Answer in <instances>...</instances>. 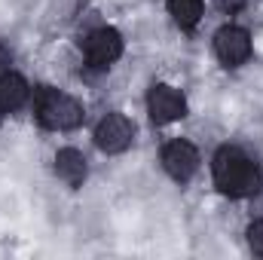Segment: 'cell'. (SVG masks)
Instances as JSON below:
<instances>
[{
  "label": "cell",
  "instance_id": "obj_12",
  "mask_svg": "<svg viewBox=\"0 0 263 260\" xmlns=\"http://www.w3.org/2000/svg\"><path fill=\"white\" fill-rule=\"evenodd\" d=\"M214 3H217V6H220L223 12H239V9H242V6H245L248 0H214Z\"/></svg>",
  "mask_w": 263,
  "mask_h": 260
},
{
  "label": "cell",
  "instance_id": "obj_1",
  "mask_svg": "<svg viewBox=\"0 0 263 260\" xmlns=\"http://www.w3.org/2000/svg\"><path fill=\"white\" fill-rule=\"evenodd\" d=\"M257 165L251 162V156H245L239 147H220L214 153V184L223 196H248L257 190Z\"/></svg>",
  "mask_w": 263,
  "mask_h": 260
},
{
  "label": "cell",
  "instance_id": "obj_6",
  "mask_svg": "<svg viewBox=\"0 0 263 260\" xmlns=\"http://www.w3.org/2000/svg\"><path fill=\"white\" fill-rule=\"evenodd\" d=\"M162 169L178 184H187L199 169V150L190 141H172V144H165V150H162Z\"/></svg>",
  "mask_w": 263,
  "mask_h": 260
},
{
  "label": "cell",
  "instance_id": "obj_7",
  "mask_svg": "<svg viewBox=\"0 0 263 260\" xmlns=\"http://www.w3.org/2000/svg\"><path fill=\"white\" fill-rule=\"evenodd\" d=\"M132 138H135V126L123 114H107L95 129V144L104 153H123L132 144Z\"/></svg>",
  "mask_w": 263,
  "mask_h": 260
},
{
  "label": "cell",
  "instance_id": "obj_9",
  "mask_svg": "<svg viewBox=\"0 0 263 260\" xmlns=\"http://www.w3.org/2000/svg\"><path fill=\"white\" fill-rule=\"evenodd\" d=\"M28 101V83L22 80V77H15V73H6L3 80H0V110H15V107H22Z\"/></svg>",
  "mask_w": 263,
  "mask_h": 260
},
{
  "label": "cell",
  "instance_id": "obj_5",
  "mask_svg": "<svg viewBox=\"0 0 263 260\" xmlns=\"http://www.w3.org/2000/svg\"><path fill=\"white\" fill-rule=\"evenodd\" d=\"M214 52H217V59L227 67H239L242 62H248V55H251V37H248V31H242L236 25L220 28L214 34Z\"/></svg>",
  "mask_w": 263,
  "mask_h": 260
},
{
  "label": "cell",
  "instance_id": "obj_4",
  "mask_svg": "<svg viewBox=\"0 0 263 260\" xmlns=\"http://www.w3.org/2000/svg\"><path fill=\"white\" fill-rule=\"evenodd\" d=\"M147 110H150V120L156 126H165V123H175V120H181L187 114V101H184V95L178 89L159 83L147 95Z\"/></svg>",
  "mask_w": 263,
  "mask_h": 260
},
{
  "label": "cell",
  "instance_id": "obj_11",
  "mask_svg": "<svg viewBox=\"0 0 263 260\" xmlns=\"http://www.w3.org/2000/svg\"><path fill=\"white\" fill-rule=\"evenodd\" d=\"M248 245H251L254 254L263 257V220H254V224L248 227Z\"/></svg>",
  "mask_w": 263,
  "mask_h": 260
},
{
  "label": "cell",
  "instance_id": "obj_13",
  "mask_svg": "<svg viewBox=\"0 0 263 260\" xmlns=\"http://www.w3.org/2000/svg\"><path fill=\"white\" fill-rule=\"evenodd\" d=\"M9 62H12V59H9V52H6V46H0V80H3L6 73H9Z\"/></svg>",
  "mask_w": 263,
  "mask_h": 260
},
{
  "label": "cell",
  "instance_id": "obj_8",
  "mask_svg": "<svg viewBox=\"0 0 263 260\" xmlns=\"http://www.w3.org/2000/svg\"><path fill=\"white\" fill-rule=\"evenodd\" d=\"M55 172H59V178L67 187H80L86 181V159H83V153L73 150V147L59 150L55 153Z\"/></svg>",
  "mask_w": 263,
  "mask_h": 260
},
{
  "label": "cell",
  "instance_id": "obj_2",
  "mask_svg": "<svg viewBox=\"0 0 263 260\" xmlns=\"http://www.w3.org/2000/svg\"><path fill=\"white\" fill-rule=\"evenodd\" d=\"M34 114H37L40 126L59 132L77 129L83 123V107L70 95L59 92V89H49V86H40L34 92Z\"/></svg>",
  "mask_w": 263,
  "mask_h": 260
},
{
  "label": "cell",
  "instance_id": "obj_3",
  "mask_svg": "<svg viewBox=\"0 0 263 260\" xmlns=\"http://www.w3.org/2000/svg\"><path fill=\"white\" fill-rule=\"evenodd\" d=\"M83 55H86L89 67H95V70L110 67L123 55V37L114 28H98L83 40Z\"/></svg>",
  "mask_w": 263,
  "mask_h": 260
},
{
  "label": "cell",
  "instance_id": "obj_10",
  "mask_svg": "<svg viewBox=\"0 0 263 260\" xmlns=\"http://www.w3.org/2000/svg\"><path fill=\"white\" fill-rule=\"evenodd\" d=\"M168 12L181 28H196V22L202 18V0H168Z\"/></svg>",
  "mask_w": 263,
  "mask_h": 260
}]
</instances>
